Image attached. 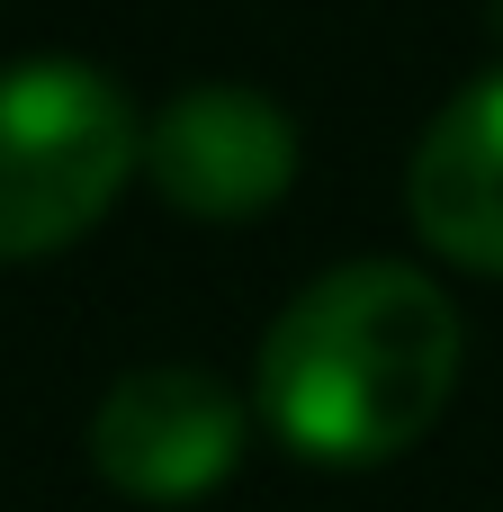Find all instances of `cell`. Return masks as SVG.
Segmentation results:
<instances>
[{"mask_svg":"<svg viewBox=\"0 0 503 512\" xmlns=\"http://www.w3.org/2000/svg\"><path fill=\"white\" fill-rule=\"evenodd\" d=\"M459 387V306L414 261H342L306 279L270 333L252 405L315 468L405 459Z\"/></svg>","mask_w":503,"mask_h":512,"instance_id":"cell-1","label":"cell"},{"mask_svg":"<svg viewBox=\"0 0 503 512\" xmlns=\"http://www.w3.org/2000/svg\"><path fill=\"white\" fill-rule=\"evenodd\" d=\"M144 162L126 90L81 54L0 63V261L63 252L90 234Z\"/></svg>","mask_w":503,"mask_h":512,"instance_id":"cell-2","label":"cell"},{"mask_svg":"<svg viewBox=\"0 0 503 512\" xmlns=\"http://www.w3.org/2000/svg\"><path fill=\"white\" fill-rule=\"evenodd\" d=\"M243 396L216 378V369H189V360H144L126 369L99 414H90V468L126 495V504L180 512L207 504L234 468H243Z\"/></svg>","mask_w":503,"mask_h":512,"instance_id":"cell-3","label":"cell"},{"mask_svg":"<svg viewBox=\"0 0 503 512\" xmlns=\"http://www.w3.org/2000/svg\"><path fill=\"white\" fill-rule=\"evenodd\" d=\"M144 180L189 225H252L297 189V117L243 81H198L144 126Z\"/></svg>","mask_w":503,"mask_h":512,"instance_id":"cell-4","label":"cell"},{"mask_svg":"<svg viewBox=\"0 0 503 512\" xmlns=\"http://www.w3.org/2000/svg\"><path fill=\"white\" fill-rule=\"evenodd\" d=\"M405 216L441 261L503 279V63L423 126L405 162Z\"/></svg>","mask_w":503,"mask_h":512,"instance_id":"cell-5","label":"cell"},{"mask_svg":"<svg viewBox=\"0 0 503 512\" xmlns=\"http://www.w3.org/2000/svg\"><path fill=\"white\" fill-rule=\"evenodd\" d=\"M486 18H495V27H503V0H486Z\"/></svg>","mask_w":503,"mask_h":512,"instance_id":"cell-6","label":"cell"}]
</instances>
